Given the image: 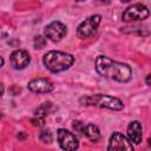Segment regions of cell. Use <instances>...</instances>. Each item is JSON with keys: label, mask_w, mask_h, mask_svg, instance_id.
<instances>
[{"label": "cell", "mask_w": 151, "mask_h": 151, "mask_svg": "<svg viewBox=\"0 0 151 151\" xmlns=\"http://www.w3.org/2000/svg\"><path fill=\"white\" fill-rule=\"evenodd\" d=\"M96 70L100 76L113 79L119 83H126L132 77V71L130 66H127L126 64L112 60L104 55L97 57Z\"/></svg>", "instance_id": "obj_1"}, {"label": "cell", "mask_w": 151, "mask_h": 151, "mask_svg": "<svg viewBox=\"0 0 151 151\" xmlns=\"http://www.w3.org/2000/svg\"><path fill=\"white\" fill-rule=\"evenodd\" d=\"M73 63L74 58L71 54L60 51H51L44 55V64L46 68L53 73H58L70 68Z\"/></svg>", "instance_id": "obj_2"}, {"label": "cell", "mask_w": 151, "mask_h": 151, "mask_svg": "<svg viewBox=\"0 0 151 151\" xmlns=\"http://www.w3.org/2000/svg\"><path fill=\"white\" fill-rule=\"evenodd\" d=\"M81 103H85V105H92L98 107H105L114 111H119L123 109V103L116 97L106 96V94H93L85 97L80 100Z\"/></svg>", "instance_id": "obj_3"}, {"label": "cell", "mask_w": 151, "mask_h": 151, "mask_svg": "<svg viewBox=\"0 0 151 151\" xmlns=\"http://www.w3.org/2000/svg\"><path fill=\"white\" fill-rule=\"evenodd\" d=\"M100 20H101V17L98 15V14L91 15V17H88L87 19H85V20L78 26V29H77V35H78V38H80V39L91 38V37L96 33V31H97V28H98V26H99V24H100Z\"/></svg>", "instance_id": "obj_4"}, {"label": "cell", "mask_w": 151, "mask_h": 151, "mask_svg": "<svg viewBox=\"0 0 151 151\" xmlns=\"http://www.w3.org/2000/svg\"><path fill=\"white\" fill-rule=\"evenodd\" d=\"M150 15L149 8L143 4H134L125 9L122 15L124 21H136V20H144Z\"/></svg>", "instance_id": "obj_5"}, {"label": "cell", "mask_w": 151, "mask_h": 151, "mask_svg": "<svg viewBox=\"0 0 151 151\" xmlns=\"http://www.w3.org/2000/svg\"><path fill=\"white\" fill-rule=\"evenodd\" d=\"M57 138H58V142H59L61 149H64V150L72 151V150L78 149V146H79V142H78L77 137L72 132H70L65 129L58 130Z\"/></svg>", "instance_id": "obj_6"}, {"label": "cell", "mask_w": 151, "mask_h": 151, "mask_svg": "<svg viewBox=\"0 0 151 151\" xmlns=\"http://www.w3.org/2000/svg\"><path fill=\"white\" fill-rule=\"evenodd\" d=\"M44 33H45L46 38H48L50 40H52V41H59V40H61L66 35L67 28L60 21H52L51 24H48L45 27Z\"/></svg>", "instance_id": "obj_7"}, {"label": "cell", "mask_w": 151, "mask_h": 151, "mask_svg": "<svg viewBox=\"0 0 151 151\" xmlns=\"http://www.w3.org/2000/svg\"><path fill=\"white\" fill-rule=\"evenodd\" d=\"M107 150H127V151H132L133 150V145L131 143L130 139H127L123 133L120 132H114L109 142V146Z\"/></svg>", "instance_id": "obj_8"}, {"label": "cell", "mask_w": 151, "mask_h": 151, "mask_svg": "<svg viewBox=\"0 0 151 151\" xmlns=\"http://www.w3.org/2000/svg\"><path fill=\"white\" fill-rule=\"evenodd\" d=\"M9 61H11V65H12L13 68L21 70V68H25L29 64L31 57H29L27 51H25V50H17V51H14L11 54Z\"/></svg>", "instance_id": "obj_9"}, {"label": "cell", "mask_w": 151, "mask_h": 151, "mask_svg": "<svg viewBox=\"0 0 151 151\" xmlns=\"http://www.w3.org/2000/svg\"><path fill=\"white\" fill-rule=\"evenodd\" d=\"M28 90L34 93H50L53 91V84L45 78H35L28 83Z\"/></svg>", "instance_id": "obj_10"}, {"label": "cell", "mask_w": 151, "mask_h": 151, "mask_svg": "<svg viewBox=\"0 0 151 151\" xmlns=\"http://www.w3.org/2000/svg\"><path fill=\"white\" fill-rule=\"evenodd\" d=\"M127 137L134 144H139L142 142L143 129H142V124L139 122L134 120V122H131L129 124V126H127Z\"/></svg>", "instance_id": "obj_11"}, {"label": "cell", "mask_w": 151, "mask_h": 151, "mask_svg": "<svg viewBox=\"0 0 151 151\" xmlns=\"http://www.w3.org/2000/svg\"><path fill=\"white\" fill-rule=\"evenodd\" d=\"M83 133L92 142H98L100 139V131L98 126L94 124H87L86 126H84Z\"/></svg>", "instance_id": "obj_12"}, {"label": "cell", "mask_w": 151, "mask_h": 151, "mask_svg": "<svg viewBox=\"0 0 151 151\" xmlns=\"http://www.w3.org/2000/svg\"><path fill=\"white\" fill-rule=\"evenodd\" d=\"M53 110H54L53 104H52L51 101H47V103L41 104V105L35 110V116H40V117H44V118H45V117L48 116Z\"/></svg>", "instance_id": "obj_13"}, {"label": "cell", "mask_w": 151, "mask_h": 151, "mask_svg": "<svg viewBox=\"0 0 151 151\" xmlns=\"http://www.w3.org/2000/svg\"><path fill=\"white\" fill-rule=\"evenodd\" d=\"M39 139L42 142V143H47L50 144L52 142V132L50 130H42L39 134Z\"/></svg>", "instance_id": "obj_14"}, {"label": "cell", "mask_w": 151, "mask_h": 151, "mask_svg": "<svg viewBox=\"0 0 151 151\" xmlns=\"http://www.w3.org/2000/svg\"><path fill=\"white\" fill-rule=\"evenodd\" d=\"M46 38H44L42 35H38V37H35L34 38V47L37 48V50H41V48H44L45 47V45H46Z\"/></svg>", "instance_id": "obj_15"}, {"label": "cell", "mask_w": 151, "mask_h": 151, "mask_svg": "<svg viewBox=\"0 0 151 151\" xmlns=\"http://www.w3.org/2000/svg\"><path fill=\"white\" fill-rule=\"evenodd\" d=\"M31 123L34 126H44L45 125V119H44V117L35 116V118H32L31 119Z\"/></svg>", "instance_id": "obj_16"}, {"label": "cell", "mask_w": 151, "mask_h": 151, "mask_svg": "<svg viewBox=\"0 0 151 151\" xmlns=\"http://www.w3.org/2000/svg\"><path fill=\"white\" fill-rule=\"evenodd\" d=\"M84 124L81 123V122H73V129L76 130V131H78V132H83L84 131Z\"/></svg>", "instance_id": "obj_17"}, {"label": "cell", "mask_w": 151, "mask_h": 151, "mask_svg": "<svg viewBox=\"0 0 151 151\" xmlns=\"http://www.w3.org/2000/svg\"><path fill=\"white\" fill-rule=\"evenodd\" d=\"M146 84L151 86V73H150V74H149L147 77H146Z\"/></svg>", "instance_id": "obj_18"}, {"label": "cell", "mask_w": 151, "mask_h": 151, "mask_svg": "<svg viewBox=\"0 0 151 151\" xmlns=\"http://www.w3.org/2000/svg\"><path fill=\"white\" fill-rule=\"evenodd\" d=\"M147 143H149V146L151 147V137H149V139H147Z\"/></svg>", "instance_id": "obj_19"}, {"label": "cell", "mask_w": 151, "mask_h": 151, "mask_svg": "<svg viewBox=\"0 0 151 151\" xmlns=\"http://www.w3.org/2000/svg\"><path fill=\"white\" fill-rule=\"evenodd\" d=\"M122 2H130V1H132V0H120Z\"/></svg>", "instance_id": "obj_20"}, {"label": "cell", "mask_w": 151, "mask_h": 151, "mask_svg": "<svg viewBox=\"0 0 151 151\" xmlns=\"http://www.w3.org/2000/svg\"><path fill=\"white\" fill-rule=\"evenodd\" d=\"M76 1H84V0H76Z\"/></svg>", "instance_id": "obj_21"}]
</instances>
